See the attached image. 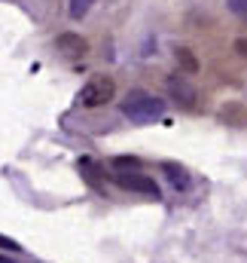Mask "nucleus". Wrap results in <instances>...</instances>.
Returning <instances> with one entry per match:
<instances>
[{"mask_svg":"<svg viewBox=\"0 0 247 263\" xmlns=\"http://www.w3.org/2000/svg\"><path fill=\"white\" fill-rule=\"evenodd\" d=\"M122 114L131 123L147 126V123H156V120L165 117V101L156 98V95L147 92V89H131L122 101Z\"/></svg>","mask_w":247,"mask_h":263,"instance_id":"f257e3e1","label":"nucleus"},{"mask_svg":"<svg viewBox=\"0 0 247 263\" xmlns=\"http://www.w3.org/2000/svg\"><path fill=\"white\" fill-rule=\"evenodd\" d=\"M113 95H116V86H113V80L110 77H92L83 89H79V104L83 107H104V104H110L113 101Z\"/></svg>","mask_w":247,"mask_h":263,"instance_id":"f03ea898","label":"nucleus"},{"mask_svg":"<svg viewBox=\"0 0 247 263\" xmlns=\"http://www.w3.org/2000/svg\"><path fill=\"white\" fill-rule=\"evenodd\" d=\"M113 181H116L122 190L143 193V196H153V199H162L159 184H156L150 175H143V172H134V168H128V172H116V175H113Z\"/></svg>","mask_w":247,"mask_h":263,"instance_id":"7ed1b4c3","label":"nucleus"},{"mask_svg":"<svg viewBox=\"0 0 247 263\" xmlns=\"http://www.w3.org/2000/svg\"><path fill=\"white\" fill-rule=\"evenodd\" d=\"M168 95H171V101H174V104H180L183 110H195L198 92H195V86H192L186 77H180V73L168 77Z\"/></svg>","mask_w":247,"mask_h":263,"instance_id":"20e7f679","label":"nucleus"},{"mask_svg":"<svg viewBox=\"0 0 247 263\" xmlns=\"http://www.w3.org/2000/svg\"><path fill=\"white\" fill-rule=\"evenodd\" d=\"M55 46H58V52L70 55V59H83V55L89 52L86 37H79V34H73V31H64V34H58V37H55Z\"/></svg>","mask_w":247,"mask_h":263,"instance_id":"39448f33","label":"nucleus"},{"mask_svg":"<svg viewBox=\"0 0 247 263\" xmlns=\"http://www.w3.org/2000/svg\"><path fill=\"white\" fill-rule=\"evenodd\" d=\"M162 172H165V178L174 184V190H189V184H192V178L186 175L183 165H177V162H162Z\"/></svg>","mask_w":247,"mask_h":263,"instance_id":"423d86ee","label":"nucleus"},{"mask_svg":"<svg viewBox=\"0 0 247 263\" xmlns=\"http://www.w3.org/2000/svg\"><path fill=\"white\" fill-rule=\"evenodd\" d=\"M174 59H177V65L183 67L186 73H198V59L192 55V49H186V46H180V49L174 52Z\"/></svg>","mask_w":247,"mask_h":263,"instance_id":"0eeeda50","label":"nucleus"},{"mask_svg":"<svg viewBox=\"0 0 247 263\" xmlns=\"http://www.w3.org/2000/svg\"><path fill=\"white\" fill-rule=\"evenodd\" d=\"M92 3H95V0H70V6H67L70 18H83V15L92 9Z\"/></svg>","mask_w":247,"mask_h":263,"instance_id":"6e6552de","label":"nucleus"},{"mask_svg":"<svg viewBox=\"0 0 247 263\" xmlns=\"http://www.w3.org/2000/svg\"><path fill=\"white\" fill-rule=\"evenodd\" d=\"M0 248H3V251H9V254H22V251H25L15 239H6V236H0Z\"/></svg>","mask_w":247,"mask_h":263,"instance_id":"1a4fd4ad","label":"nucleus"},{"mask_svg":"<svg viewBox=\"0 0 247 263\" xmlns=\"http://www.w3.org/2000/svg\"><path fill=\"white\" fill-rule=\"evenodd\" d=\"M226 3H229V9H232L235 15L247 18V0H226Z\"/></svg>","mask_w":247,"mask_h":263,"instance_id":"9d476101","label":"nucleus"},{"mask_svg":"<svg viewBox=\"0 0 247 263\" xmlns=\"http://www.w3.org/2000/svg\"><path fill=\"white\" fill-rule=\"evenodd\" d=\"M232 49H235V52H238V55H241V59H247V37H238V40H235V46H232Z\"/></svg>","mask_w":247,"mask_h":263,"instance_id":"9b49d317","label":"nucleus"},{"mask_svg":"<svg viewBox=\"0 0 247 263\" xmlns=\"http://www.w3.org/2000/svg\"><path fill=\"white\" fill-rule=\"evenodd\" d=\"M0 263H9V260H6V257H0Z\"/></svg>","mask_w":247,"mask_h":263,"instance_id":"f8f14e48","label":"nucleus"}]
</instances>
